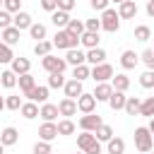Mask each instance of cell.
Here are the masks:
<instances>
[{
	"label": "cell",
	"instance_id": "obj_40",
	"mask_svg": "<svg viewBox=\"0 0 154 154\" xmlns=\"http://www.w3.org/2000/svg\"><path fill=\"white\" fill-rule=\"evenodd\" d=\"M12 58H14V53H12V46H7V43H2V41H0V65H5V63H12Z\"/></svg>",
	"mask_w": 154,
	"mask_h": 154
},
{
	"label": "cell",
	"instance_id": "obj_36",
	"mask_svg": "<svg viewBox=\"0 0 154 154\" xmlns=\"http://www.w3.org/2000/svg\"><path fill=\"white\" fill-rule=\"evenodd\" d=\"M0 84H2L5 89H12V87H17V75H14L12 70H5V72L0 75Z\"/></svg>",
	"mask_w": 154,
	"mask_h": 154
},
{
	"label": "cell",
	"instance_id": "obj_52",
	"mask_svg": "<svg viewBox=\"0 0 154 154\" xmlns=\"http://www.w3.org/2000/svg\"><path fill=\"white\" fill-rule=\"evenodd\" d=\"M84 154H101V142L96 140L91 147H87V149H84Z\"/></svg>",
	"mask_w": 154,
	"mask_h": 154
},
{
	"label": "cell",
	"instance_id": "obj_49",
	"mask_svg": "<svg viewBox=\"0 0 154 154\" xmlns=\"http://www.w3.org/2000/svg\"><path fill=\"white\" fill-rule=\"evenodd\" d=\"M108 2H111V0H89V5H91L96 12H103V10L108 7Z\"/></svg>",
	"mask_w": 154,
	"mask_h": 154
},
{
	"label": "cell",
	"instance_id": "obj_55",
	"mask_svg": "<svg viewBox=\"0 0 154 154\" xmlns=\"http://www.w3.org/2000/svg\"><path fill=\"white\" fill-rule=\"evenodd\" d=\"M2 108H5V99L0 96V111H2Z\"/></svg>",
	"mask_w": 154,
	"mask_h": 154
},
{
	"label": "cell",
	"instance_id": "obj_14",
	"mask_svg": "<svg viewBox=\"0 0 154 154\" xmlns=\"http://www.w3.org/2000/svg\"><path fill=\"white\" fill-rule=\"evenodd\" d=\"M38 137H41V140H46V142L55 140V137H58V125H55V123H48V120H43V125L38 128Z\"/></svg>",
	"mask_w": 154,
	"mask_h": 154
},
{
	"label": "cell",
	"instance_id": "obj_8",
	"mask_svg": "<svg viewBox=\"0 0 154 154\" xmlns=\"http://www.w3.org/2000/svg\"><path fill=\"white\" fill-rule=\"evenodd\" d=\"M101 123H103V120H101L99 113H96V116H94V113H84V116L79 118V128H82V130H89V132H94Z\"/></svg>",
	"mask_w": 154,
	"mask_h": 154
},
{
	"label": "cell",
	"instance_id": "obj_1",
	"mask_svg": "<svg viewBox=\"0 0 154 154\" xmlns=\"http://www.w3.org/2000/svg\"><path fill=\"white\" fill-rule=\"evenodd\" d=\"M53 46L55 48H63V51H70V48H77L79 46V38L72 36L67 29H58L55 36H53Z\"/></svg>",
	"mask_w": 154,
	"mask_h": 154
},
{
	"label": "cell",
	"instance_id": "obj_19",
	"mask_svg": "<svg viewBox=\"0 0 154 154\" xmlns=\"http://www.w3.org/2000/svg\"><path fill=\"white\" fill-rule=\"evenodd\" d=\"M2 31V43H7V46H14V43H19V29L17 26H7V29H0Z\"/></svg>",
	"mask_w": 154,
	"mask_h": 154
},
{
	"label": "cell",
	"instance_id": "obj_58",
	"mask_svg": "<svg viewBox=\"0 0 154 154\" xmlns=\"http://www.w3.org/2000/svg\"><path fill=\"white\" fill-rule=\"evenodd\" d=\"M2 2H5V0H0V10H2Z\"/></svg>",
	"mask_w": 154,
	"mask_h": 154
},
{
	"label": "cell",
	"instance_id": "obj_6",
	"mask_svg": "<svg viewBox=\"0 0 154 154\" xmlns=\"http://www.w3.org/2000/svg\"><path fill=\"white\" fill-rule=\"evenodd\" d=\"M94 108H96V99H94V94L82 91V94L77 96V111H82V113H94Z\"/></svg>",
	"mask_w": 154,
	"mask_h": 154
},
{
	"label": "cell",
	"instance_id": "obj_38",
	"mask_svg": "<svg viewBox=\"0 0 154 154\" xmlns=\"http://www.w3.org/2000/svg\"><path fill=\"white\" fill-rule=\"evenodd\" d=\"M140 116H147V118H154V96H147L142 103H140Z\"/></svg>",
	"mask_w": 154,
	"mask_h": 154
},
{
	"label": "cell",
	"instance_id": "obj_21",
	"mask_svg": "<svg viewBox=\"0 0 154 154\" xmlns=\"http://www.w3.org/2000/svg\"><path fill=\"white\" fill-rule=\"evenodd\" d=\"M38 116L43 118V120H48V123H53L60 113H58V106L55 103H43L41 108H38Z\"/></svg>",
	"mask_w": 154,
	"mask_h": 154
},
{
	"label": "cell",
	"instance_id": "obj_13",
	"mask_svg": "<svg viewBox=\"0 0 154 154\" xmlns=\"http://www.w3.org/2000/svg\"><path fill=\"white\" fill-rule=\"evenodd\" d=\"M137 63H140V55L135 51H123V55H120V67L123 70H135Z\"/></svg>",
	"mask_w": 154,
	"mask_h": 154
},
{
	"label": "cell",
	"instance_id": "obj_60",
	"mask_svg": "<svg viewBox=\"0 0 154 154\" xmlns=\"http://www.w3.org/2000/svg\"><path fill=\"white\" fill-rule=\"evenodd\" d=\"M51 154H53V152H51Z\"/></svg>",
	"mask_w": 154,
	"mask_h": 154
},
{
	"label": "cell",
	"instance_id": "obj_20",
	"mask_svg": "<svg viewBox=\"0 0 154 154\" xmlns=\"http://www.w3.org/2000/svg\"><path fill=\"white\" fill-rule=\"evenodd\" d=\"M111 91H113L111 82H99V84H96V89H94V99H96V101H108Z\"/></svg>",
	"mask_w": 154,
	"mask_h": 154
},
{
	"label": "cell",
	"instance_id": "obj_42",
	"mask_svg": "<svg viewBox=\"0 0 154 154\" xmlns=\"http://www.w3.org/2000/svg\"><path fill=\"white\" fill-rule=\"evenodd\" d=\"M140 84H142L144 89H152V87H154V70L142 72V75H140Z\"/></svg>",
	"mask_w": 154,
	"mask_h": 154
},
{
	"label": "cell",
	"instance_id": "obj_61",
	"mask_svg": "<svg viewBox=\"0 0 154 154\" xmlns=\"http://www.w3.org/2000/svg\"><path fill=\"white\" fill-rule=\"evenodd\" d=\"M135 2H137V0H135Z\"/></svg>",
	"mask_w": 154,
	"mask_h": 154
},
{
	"label": "cell",
	"instance_id": "obj_10",
	"mask_svg": "<svg viewBox=\"0 0 154 154\" xmlns=\"http://www.w3.org/2000/svg\"><path fill=\"white\" fill-rule=\"evenodd\" d=\"M24 96H26L29 101H34V103H46V101H48V87H34V89H29Z\"/></svg>",
	"mask_w": 154,
	"mask_h": 154
},
{
	"label": "cell",
	"instance_id": "obj_23",
	"mask_svg": "<svg viewBox=\"0 0 154 154\" xmlns=\"http://www.w3.org/2000/svg\"><path fill=\"white\" fill-rule=\"evenodd\" d=\"M111 87L118 89V91H128V89H130V77L123 75V72H120V75H113V77H111Z\"/></svg>",
	"mask_w": 154,
	"mask_h": 154
},
{
	"label": "cell",
	"instance_id": "obj_22",
	"mask_svg": "<svg viewBox=\"0 0 154 154\" xmlns=\"http://www.w3.org/2000/svg\"><path fill=\"white\" fill-rule=\"evenodd\" d=\"M17 140H19V132H17V128H5V130L0 132V142H2L5 147H12V144H17Z\"/></svg>",
	"mask_w": 154,
	"mask_h": 154
},
{
	"label": "cell",
	"instance_id": "obj_25",
	"mask_svg": "<svg viewBox=\"0 0 154 154\" xmlns=\"http://www.w3.org/2000/svg\"><path fill=\"white\" fill-rule=\"evenodd\" d=\"M99 41H101V38H99V34H96V31H84V34L79 36V43H82L84 48H96V46H99Z\"/></svg>",
	"mask_w": 154,
	"mask_h": 154
},
{
	"label": "cell",
	"instance_id": "obj_16",
	"mask_svg": "<svg viewBox=\"0 0 154 154\" xmlns=\"http://www.w3.org/2000/svg\"><path fill=\"white\" fill-rule=\"evenodd\" d=\"M65 63L67 65H82V63H87V53H82L79 48H70L67 53H65Z\"/></svg>",
	"mask_w": 154,
	"mask_h": 154
},
{
	"label": "cell",
	"instance_id": "obj_7",
	"mask_svg": "<svg viewBox=\"0 0 154 154\" xmlns=\"http://www.w3.org/2000/svg\"><path fill=\"white\" fill-rule=\"evenodd\" d=\"M118 17L120 19H135L137 17V2L135 0H123L118 5Z\"/></svg>",
	"mask_w": 154,
	"mask_h": 154
},
{
	"label": "cell",
	"instance_id": "obj_54",
	"mask_svg": "<svg viewBox=\"0 0 154 154\" xmlns=\"http://www.w3.org/2000/svg\"><path fill=\"white\" fill-rule=\"evenodd\" d=\"M147 128H149V132H152V137H154V118L149 120V125H147Z\"/></svg>",
	"mask_w": 154,
	"mask_h": 154
},
{
	"label": "cell",
	"instance_id": "obj_26",
	"mask_svg": "<svg viewBox=\"0 0 154 154\" xmlns=\"http://www.w3.org/2000/svg\"><path fill=\"white\" fill-rule=\"evenodd\" d=\"M140 103H142V99H137V96H128L123 111H125L128 116H140Z\"/></svg>",
	"mask_w": 154,
	"mask_h": 154
},
{
	"label": "cell",
	"instance_id": "obj_50",
	"mask_svg": "<svg viewBox=\"0 0 154 154\" xmlns=\"http://www.w3.org/2000/svg\"><path fill=\"white\" fill-rule=\"evenodd\" d=\"M41 7L46 12H55L58 10V0H41Z\"/></svg>",
	"mask_w": 154,
	"mask_h": 154
},
{
	"label": "cell",
	"instance_id": "obj_53",
	"mask_svg": "<svg viewBox=\"0 0 154 154\" xmlns=\"http://www.w3.org/2000/svg\"><path fill=\"white\" fill-rule=\"evenodd\" d=\"M147 14L154 17V0H147Z\"/></svg>",
	"mask_w": 154,
	"mask_h": 154
},
{
	"label": "cell",
	"instance_id": "obj_46",
	"mask_svg": "<svg viewBox=\"0 0 154 154\" xmlns=\"http://www.w3.org/2000/svg\"><path fill=\"white\" fill-rule=\"evenodd\" d=\"M34 154H51V142L38 140V142L34 144Z\"/></svg>",
	"mask_w": 154,
	"mask_h": 154
},
{
	"label": "cell",
	"instance_id": "obj_11",
	"mask_svg": "<svg viewBox=\"0 0 154 154\" xmlns=\"http://www.w3.org/2000/svg\"><path fill=\"white\" fill-rule=\"evenodd\" d=\"M58 113H60V116H65V118L75 116V113H77V99H70V96H65V99L58 103Z\"/></svg>",
	"mask_w": 154,
	"mask_h": 154
},
{
	"label": "cell",
	"instance_id": "obj_2",
	"mask_svg": "<svg viewBox=\"0 0 154 154\" xmlns=\"http://www.w3.org/2000/svg\"><path fill=\"white\" fill-rule=\"evenodd\" d=\"M135 147H137V152H142V154L152 152V147H154V137H152L149 128H137V130H135Z\"/></svg>",
	"mask_w": 154,
	"mask_h": 154
},
{
	"label": "cell",
	"instance_id": "obj_3",
	"mask_svg": "<svg viewBox=\"0 0 154 154\" xmlns=\"http://www.w3.org/2000/svg\"><path fill=\"white\" fill-rule=\"evenodd\" d=\"M101 29H103V31H111V34L120 29V17H118V10L106 7V10L101 12Z\"/></svg>",
	"mask_w": 154,
	"mask_h": 154
},
{
	"label": "cell",
	"instance_id": "obj_47",
	"mask_svg": "<svg viewBox=\"0 0 154 154\" xmlns=\"http://www.w3.org/2000/svg\"><path fill=\"white\" fill-rule=\"evenodd\" d=\"M7 26H12V14L2 7L0 10V29H7Z\"/></svg>",
	"mask_w": 154,
	"mask_h": 154
},
{
	"label": "cell",
	"instance_id": "obj_4",
	"mask_svg": "<svg viewBox=\"0 0 154 154\" xmlns=\"http://www.w3.org/2000/svg\"><path fill=\"white\" fill-rule=\"evenodd\" d=\"M41 67L46 70V72H65V67H67V63H65V58H55V55H43L41 58Z\"/></svg>",
	"mask_w": 154,
	"mask_h": 154
},
{
	"label": "cell",
	"instance_id": "obj_59",
	"mask_svg": "<svg viewBox=\"0 0 154 154\" xmlns=\"http://www.w3.org/2000/svg\"><path fill=\"white\" fill-rule=\"evenodd\" d=\"M147 154H152V152H147Z\"/></svg>",
	"mask_w": 154,
	"mask_h": 154
},
{
	"label": "cell",
	"instance_id": "obj_28",
	"mask_svg": "<svg viewBox=\"0 0 154 154\" xmlns=\"http://www.w3.org/2000/svg\"><path fill=\"white\" fill-rule=\"evenodd\" d=\"M94 137H96L99 142H108V140L113 137V128H111V125H106V123H101V125L94 130Z\"/></svg>",
	"mask_w": 154,
	"mask_h": 154
},
{
	"label": "cell",
	"instance_id": "obj_34",
	"mask_svg": "<svg viewBox=\"0 0 154 154\" xmlns=\"http://www.w3.org/2000/svg\"><path fill=\"white\" fill-rule=\"evenodd\" d=\"M65 29H67V31H70L72 36H77V38H79V36H82V34L87 31V29H84V22H79V19H70Z\"/></svg>",
	"mask_w": 154,
	"mask_h": 154
},
{
	"label": "cell",
	"instance_id": "obj_44",
	"mask_svg": "<svg viewBox=\"0 0 154 154\" xmlns=\"http://www.w3.org/2000/svg\"><path fill=\"white\" fill-rule=\"evenodd\" d=\"M5 108L19 111V108H22V99H19V96H7V99H5Z\"/></svg>",
	"mask_w": 154,
	"mask_h": 154
},
{
	"label": "cell",
	"instance_id": "obj_57",
	"mask_svg": "<svg viewBox=\"0 0 154 154\" xmlns=\"http://www.w3.org/2000/svg\"><path fill=\"white\" fill-rule=\"evenodd\" d=\"M111 2H116V5H120V2H123V0H111Z\"/></svg>",
	"mask_w": 154,
	"mask_h": 154
},
{
	"label": "cell",
	"instance_id": "obj_27",
	"mask_svg": "<svg viewBox=\"0 0 154 154\" xmlns=\"http://www.w3.org/2000/svg\"><path fill=\"white\" fill-rule=\"evenodd\" d=\"M19 113H22L26 120H34V118H38V103H34V101H26V103H22Z\"/></svg>",
	"mask_w": 154,
	"mask_h": 154
},
{
	"label": "cell",
	"instance_id": "obj_51",
	"mask_svg": "<svg viewBox=\"0 0 154 154\" xmlns=\"http://www.w3.org/2000/svg\"><path fill=\"white\" fill-rule=\"evenodd\" d=\"M72 7H75V0H58V10H63V12H72Z\"/></svg>",
	"mask_w": 154,
	"mask_h": 154
},
{
	"label": "cell",
	"instance_id": "obj_15",
	"mask_svg": "<svg viewBox=\"0 0 154 154\" xmlns=\"http://www.w3.org/2000/svg\"><path fill=\"white\" fill-rule=\"evenodd\" d=\"M99 63H106V51L99 48V46H96V48H89V51H87V65L94 67V65H99Z\"/></svg>",
	"mask_w": 154,
	"mask_h": 154
},
{
	"label": "cell",
	"instance_id": "obj_24",
	"mask_svg": "<svg viewBox=\"0 0 154 154\" xmlns=\"http://www.w3.org/2000/svg\"><path fill=\"white\" fill-rule=\"evenodd\" d=\"M51 22H53L58 29H65V26H67V22H70V12L55 10V12H51Z\"/></svg>",
	"mask_w": 154,
	"mask_h": 154
},
{
	"label": "cell",
	"instance_id": "obj_9",
	"mask_svg": "<svg viewBox=\"0 0 154 154\" xmlns=\"http://www.w3.org/2000/svg\"><path fill=\"white\" fill-rule=\"evenodd\" d=\"M10 70L19 77V75H26L29 70H31V63H29V58H12V63H10Z\"/></svg>",
	"mask_w": 154,
	"mask_h": 154
},
{
	"label": "cell",
	"instance_id": "obj_30",
	"mask_svg": "<svg viewBox=\"0 0 154 154\" xmlns=\"http://www.w3.org/2000/svg\"><path fill=\"white\" fill-rule=\"evenodd\" d=\"M17 84H19V89L26 94L29 89H34V87H36V79L31 77V72H26V75H19V77H17Z\"/></svg>",
	"mask_w": 154,
	"mask_h": 154
},
{
	"label": "cell",
	"instance_id": "obj_56",
	"mask_svg": "<svg viewBox=\"0 0 154 154\" xmlns=\"http://www.w3.org/2000/svg\"><path fill=\"white\" fill-rule=\"evenodd\" d=\"M0 154H5V144L2 142H0Z\"/></svg>",
	"mask_w": 154,
	"mask_h": 154
},
{
	"label": "cell",
	"instance_id": "obj_33",
	"mask_svg": "<svg viewBox=\"0 0 154 154\" xmlns=\"http://www.w3.org/2000/svg\"><path fill=\"white\" fill-rule=\"evenodd\" d=\"M65 77H63V72H48V89H60V87H65Z\"/></svg>",
	"mask_w": 154,
	"mask_h": 154
},
{
	"label": "cell",
	"instance_id": "obj_32",
	"mask_svg": "<svg viewBox=\"0 0 154 154\" xmlns=\"http://www.w3.org/2000/svg\"><path fill=\"white\" fill-rule=\"evenodd\" d=\"M89 75H91V67H89L87 63H82V65H75V67H72V77H75V79H79V82H84Z\"/></svg>",
	"mask_w": 154,
	"mask_h": 154
},
{
	"label": "cell",
	"instance_id": "obj_37",
	"mask_svg": "<svg viewBox=\"0 0 154 154\" xmlns=\"http://www.w3.org/2000/svg\"><path fill=\"white\" fill-rule=\"evenodd\" d=\"M55 125H58V135H75V123L70 118H63Z\"/></svg>",
	"mask_w": 154,
	"mask_h": 154
},
{
	"label": "cell",
	"instance_id": "obj_17",
	"mask_svg": "<svg viewBox=\"0 0 154 154\" xmlns=\"http://www.w3.org/2000/svg\"><path fill=\"white\" fill-rule=\"evenodd\" d=\"M63 89H65V96H70V99H77V96L84 91V89H82V82H79V79H75V77H72V79H67Z\"/></svg>",
	"mask_w": 154,
	"mask_h": 154
},
{
	"label": "cell",
	"instance_id": "obj_43",
	"mask_svg": "<svg viewBox=\"0 0 154 154\" xmlns=\"http://www.w3.org/2000/svg\"><path fill=\"white\" fill-rule=\"evenodd\" d=\"M140 60L147 65V70H154V53H152V48H147V51H142V55H140Z\"/></svg>",
	"mask_w": 154,
	"mask_h": 154
},
{
	"label": "cell",
	"instance_id": "obj_41",
	"mask_svg": "<svg viewBox=\"0 0 154 154\" xmlns=\"http://www.w3.org/2000/svg\"><path fill=\"white\" fill-rule=\"evenodd\" d=\"M135 38H137V41H149V38H152V29H149L147 24L135 26Z\"/></svg>",
	"mask_w": 154,
	"mask_h": 154
},
{
	"label": "cell",
	"instance_id": "obj_45",
	"mask_svg": "<svg viewBox=\"0 0 154 154\" xmlns=\"http://www.w3.org/2000/svg\"><path fill=\"white\" fill-rule=\"evenodd\" d=\"M2 7H5L10 14H14V12H19V10H22V0H5V2H2Z\"/></svg>",
	"mask_w": 154,
	"mask_h": 154
},
{
	"label": "cell",
	"instance_id": "obj_35",
	"mask_svg": "<svg viewBox=\"0 0 154 154\" xmlns=\"http://www.w3.org/2000/svg\"><path fill=\"white\" fill-rule=\"evenodd\" d=\"M29 36L36 38V41H43V38H46V26L38 24V22H31V26H29Z\"/></svg>",
	"mask_w": 154,
	"mask_h": 154
},
{
	"label": "cell",
	"instance_id": "obj_39",
	"mask_svg": "<svg viewBox=\"0 0 154 154\" xmlns=\"http://www.w3.org/2000/svg\"><path fill=\"white\" fill-rule=\"evenodd\" d=\"M51 51H53V41H46V38H43V41H36V46H34V53L41 55V58L48 55Z\"/></svg>",
	"mask_w": 154,
	"mask_h": 154
},
{
	"label": "cell",
	"instance_id": "obj_12",
	"mask_svg": "<svg viewBox=\"0 0 154 154\" xmlns=\"http://www.w3.org/2000/svg\"><path fill=\"white\" fill-rule=\"evenodd\" d=\"M12 26H17L19 31H22V29H29V26H31V14L24 12V10L14 12V14H12Z\"/></svg>",
	"mask_w": 154,
	"mask_h": 154
},
{
	"label": "cell",
	"instance_id": "obj_48",
	"mask_svg": "<svg viewBox=\"0 0 154 154\" xmlns=\"http://www.w3.org/2000/svg\"><path fill=\"white\" fill-rule=\"evenodd\" d=\"M84 29L99 34V31H101V19H96V17H94V19H87V22H84Z\"/></svg>",
	"mask_w": 154,
	"mask_h": 154
},
{
	"label": "cell",
	"instance_id": "obj_5",
	"mask_svg": "<svg viewBox=\"0 0 154 154\" xmlns=\"http://www.w3.org/2000/svg\"><path fill=\"white\" fill-rule=\"evenodd\" d=\"M94 82H108L111 77H113V67L108 65V63H99V65H94L91 67V75H89Z\"/></svg>",
	"mask_w": 154,
	"mask_h": 154
},
{
	"label": "cell",
	"instance_id": "obj_18",
	"mask_svg": "<svg viewBox=\"0 0 154 154\" xmlns=\"http://www.w3.org/2000/svg\"><path fill=\"white\" fill-rule=\"evenodd\" d=\"M125 99H128V96H125V91H118V89H113L106 103H108V106H111L113 111H120V108L125 106Z\"/></svg>",
	"mask_w": 154,
	"mask_h": 154
},
{
	"label": "cell",
	"instance_id": "obj_31",
	"mask_svg": "<svg viewBox=\"0 0 154 154\" xmlns=\"http://www.w3.org/2000/svg\"><path fill=\"white\" fill-rule=\"evenodd\" d=\"M106 149H108V154H123L125 152V142L120 137H111L106 142Z\"/></svg>",
	"mask_w": 154,
	"mask_h": 154
},
{
	"label": "cell",
	"instance_id": "obj_29",
	"mask_svg": "<svg viewBox=\"0 0 154 154\" xmlns=\"http://www.w3.org/2000/svg\"><path fill=\"white\" fill-rule=\"evenodd\" d=\"M96 142V137H94V132H89V130H82V135H77V147L84 152L87 147H91Z\"/></svg>",
	"mask_w": 154,
	"mask_h": 154
}]
</instances>
